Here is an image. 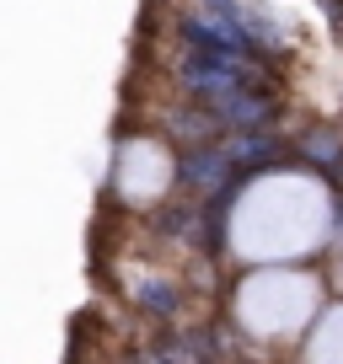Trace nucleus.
<instances>
[{
  "instance_id": "nucleus-1",
  "label": "nucleus",
  "mask_w": 343,
  "mask_h": 364,
  "mask_svg": "<svg viewBox=\"0 0 343 364\" xmlns=\"http://www.w3.org/2000/svg\"><path fill=\"white\" fill-rule=\"evenodd\" d=\"M231 150H215V145H199V150H188L183 156V166H177V182L183 188H199V193H215L220 182L231 177Z\"/></svg>"
},
{
  "instance_id": "nucleus-2",
  "label": "nucleus",
  "mask_w": 343,
  "mask_h": 364,
  "mask_svg": "<svg viewBox=\"0 0 343 364\" xmlns=\"http://www.w3.org/2000/svg\"><path fill=\"white\" fill-rule=\"evenodd\" d=\"M139 306L156 311V316H172L183 300H177V284H145V289H139Z\"/></svg>"
}]
</instances>
